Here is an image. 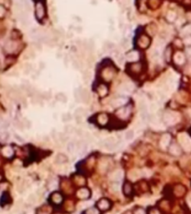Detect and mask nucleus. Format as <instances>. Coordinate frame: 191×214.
<instances>
[{
    "instance_id": "c85d7f7f",
    "label": "nucleus",
    "mask_w": 191,
    "mask_h": 214,
    "mask_svg": "<svg viewBox=\"0 0 191 214\" xmlns=\"http://www.w3.org/2000/svg\"><path fill=\"white\" fill-rule=\"evenodd\" d=\"M28 202H30V203H35L36 201V196H35V195H30L28 196Z\"/></svg>"
},
{
    "instance_id": "2f4dec72",
    "label": "nucleus",
    "mask_w": 191,
    "mask_h": 214,
    "mask_svg": "<svg viewBox=\"0 0 191 214\" xmlns=\"http://www.w3.org/2000/svg\"><path fill=\"white\" fill-rule=\"evenodd\" d=\"M148 214H160V211H157V209H151Z\"/></svg>"
},
{
    "instance_id": "393cba45",
    "label": "nucleus",
    "mask_w": 191,
    "mask_h": 214,
    "mask_svg": "<svg viewBox=\"0 0 191 214\" xmlns=\"http://www.w3.org/2000/svg\"><path fill=\"white\" fill-rule=\"evenodd\" d=\"M86 214H100V211L97 208H90L89 209H87Z\"/></svg>"
},
{
    "instance_id": "72a5a7b5",
    "label": "nucleus",
    "mask_w": 191,
    "mask_h": 214,
    "mask_svg": "<svg viewBox=\"0 0 191 214\" xmlns=\"http://www.w3.org/2000/svg\"><path fill=\"white\" fill-rule=\"evenodd\" d=\"M73 65L76 67V69H79V67H80V65H79V64L77 62V61H74V62H73Z\"/></svg>"
},
{
    "instance_id": "7ed1b4c3",
    "label": "nucleus",
    "mask_w": 191,
    "mask_h": 214,
    "mask_svg": "<svg viewBox=\"0 0 191 214\" xmlns=\"http://www.w3.org/2000/svg\"><path fill=\"white\" fill-rule=\"evenodd\" d=\"M84 116H85V109L84 108L79 107V108L76 109V111H75V117H76V119L78 123L80 122V120H82Z\"/></svg>"
},
{
    "instance_id": "7c9ffc66",
    "label": "nucleus",
    "mask_w": 191,
    "mask_h": 214,
    "mask_svg": "<svg viewBox=\"0 0 191 214\" xmlns=\"http://www.w3.org/2000/svg\"><path fill=\"white\" fill-rule=\"evenodd\" d=\"M133 214H146V212H144V211L143 209L138 208V209H136L135 211H134Z\"/></svg>"
},
{
    "instance_id": "2eb2a0df",
    "label": "nucleus",
    "mask_w": 191,
    "mask_h": 214,
    "mask_svg": "<svg viewBox=\"0 0 191 214\" xmlns=\"http://www.w3.org/2000/svg\"><path fill=\"white\" fill-rule=\"evenodd\" d=\"M131 191H132V187H131V184L130 183H126L124 184L123 186V192L124 194L126 196H130L131 194Z\"/></svg>"
},
{
    "instance_id": "6e6552de",
    "label": "nucleus",
    "mask_w": 191,
    "mask_h": 214,
    "mask_svg": "<svg viewBox=\"0 0 191 214\" xmlns=\"http://www.w3.org/2000/svg\"><path fill=\"white\" fill-rule=\"evenodd\" d=\"M51 200H52V202H54L55 204L58 205L63 201V196H62L60 193H53L51 195Z\"/></svg>"
},
{
    "instance_id": "f704fd0d",
    "label": "nucleus",
    "mask_w": 191,
    "mask_h": 214,
    "mask_svg": "<svg viewBox=\"0 0 191 214\" xmlns=\"http://www.w3.org/2000/svg\"><path fill=\"white\" fill-rule=\"evenodd\" d=\"M185 42H186V45H191V37H188V38H186Z\"/></svg>"
},
{
    "instance_id": "412c9836",
    "label": "nucleus",
    "mask_w": 191,
    "mask_h": 214,
    "mask_svg": "<svg viewBox=\"0 0 191 214\" xmlns=\"http://www.w3.org/2000/svg\"><path fill=\"white\" fill-rule=\"evenodd\" d=\"M82 79L86 84H88L90 82V73L89 72V71H85V72L83 73Z\"/></svg>"
},
{
    "instance_id": "f3484780",
    "label": "nucleus",
    "mask_w": 191,
    "mask_h": 214,
    "mask_svg": "<svg viewBox=\"0 0 191 214\" xmlns=\"http://www.w3.org/2000/svg\"><path fill=\"white\" fill-rule=\"evenodd\" d=\"M170 141H171V137H170L169 134H166V135L162 137V139H161V142H160L161 146H162V147H166L170 142Z\"/></svg>"
},
{
    "instance_id": "6ab92c4d",
    "label": "nucleus",
    "mask_w": 191,
    "mask_h": 214,
    "mask_svg": "<svg viewBox=\"0 0 191 214\" xmlns=\"http://www.w3.org/2000/svg\"><path fill=\"white\" fill-rule=\"evenodd\" d=\"M56 100L59 101V102H61V103H66V101H67V97H66L65 94L63 93V92H60V93H58L56 95Z\"/></svg>"
},
{
    "instance_id": "aec40b11",
    "label": "nucleus",
    "mask_w": 191,
    "mask_h": 214,
    "mask_svg": "<svg viewBox=\"0 0 191 214\" xmlns=\"http://www.w3.org/2000/svg\"><path fill=\"white\" fill-rule=\"evenodd\" d=\"M141 42H140V47H143V48H147V46H148V44H149V38H147V36H143V37H141V40H140Z\"/></svg>"
},
{
    "instance_id": "b1692460",
    "label": "nucleus",
    "mask_w": 191,
    "mask_h": 214,
    "mask_svg": "<svg viewBox=\"0 0 191 214\" xmlns=\"http://www.w3.org/2000/svg\"><path fill=\"white\" fill-rule=\"evenodd\" d=\"M72 119V115L70 113H64V114L62 116V120L64 122H67V121H70Z\"/></svg>"
},
{
    "instance_id": "dca6fc26",
    "label": "nucleus",
    "mask_w": 191,
    "mask_h": 214,
    "mask_svg": "<svg viewBox=\"0 0 191 214\" xmlns=\"http://www.w3.org/2000/svg\"><path fill=\"white\" fill-rule=\"evenodd\" d=\"M66 149H67V151L69 153H74L75 151L77 150V142H68V144H67V146H66Z\"/></svg>"
},
{
    "instance_id": "20e7f679",
    "label": "nucleus",
    "mask_w": 191,
    "mask_h": 214,
    "mask_svg": "<svg viewBox=\"0 0 191 214\" xmlns=\"http://www.w3.org/2000/svg\"><path fill=\"white\" fill-rule=\"evenodd\" d=\"M77 196L79 198L86 199V198H88L90 196V191L87 189V188H81V189H79L77 191Z\"/></svg>"
},
{
    "instance_id": "c756f323",
    "label": "nucleus",
    "mask_w": 191,
    "mask_h": 214,
    "mask_svg": "<svg viewBox=\"0 0 191 214\" xmlns=\"http://www.w3.org/2000/svg\"><path fill=\"white\" fill-rule=\"evenodd\" d=\"M171 49L170 48H168L167 49H166V51H165V54H164V56H165V59L167 60L168 62L170 61V55H171Z\"/></svg>"
},
{
    "instance_id": "4be33fe9",
    "label": "nucleus",
    "mask_w": 191,
    "mask_h": 214,
    "mask_svg": "<svg viewBox=\"0 0 191 214\" xmlns=\"http://www.w3.org/2000/svg\"><path fill=\"white\" fill-rule=\"evenodd\" d=\"M2 153L5 157H10L12 154H13V151L10 147H4L2 150Z\"/></svg>"
},
{
    "instance_id": "c9c22d12",
    "label": "nucleus",
    "mask_w": 191,
    "mask_h": 214,
    "mask_svg": "<svg viewBox=\"0 0 191 214\" xmlns=\"http://www.w3.org/2000/svg\"><path fill=\"white\" fill-rule=\"evenodd\" d=\"M186 52H188L186 53V55H188V57L191 60V49H188V50H186Z\"/></svg>"
},
{
    "instance_id": "0eeeda50",
    "label": "nucleus",
    "mask_w": 191,
    "mask_h": 214,
    "mask_svg": "<svg viewBox=\"0 0 191 214\" xmlns=\"http://www.w3.org/2000/svg\"><path fill=\"white\" fill-rule=\"evenodd\" d=\"M51 208L48 206V205H44V206L40 207L36 211V214H51Z\"/></svg>"
},
{
    "instance_id": "39448f33",
    "label": "nucleus",
    "mask_w": 191,
    "mask_h": 214,
    "mask_svg": "<svg viewBox=\"0 0 191 214\" xmlns=\"http://www.w3.org/2000/svg\"><path fill=\"white\" fill-rule=\"evenodd\" d=\"M44 13H45V11H44L43 5L41 3H37V5H36V18L41 20L43 18Z\"/></svg>"
},
{
    "instance_id": "a878e982",
    "label": "nucleus",
    "mask_w": 191,
    "mask_h": 214,
    "mask_svg": "<svg viewBox=\"0 0 191 214\" xmlns=\"http://www.w3.org/2000/svg\"><path fill=\"white\" fill-rule=\"evenodd\" d=\"M133 137H134V132H133V131H128L125 133V139L128 140V141L131 140Z\"/></svg>"
},
{
    "instance_id": "a211bd4d",
    "label": "nucleus",
    "mask_w": 191,
    "mask_h": 214,
    "mask_svg": "<svg viewBox=\"0 0 191 214\" xmlns=\"http://www.w3.org/2000/svg\"><path fill=\"white\" fill-rule=\"evenodd\" d=\"M122 177V172L120 170H117L113 172L111 176V180H113V181H119L120 179Z\"/></svg>"
},
{
    "instance_id": "473e14b6",
    "label": "nucleus",
    "mask_w": 191,
    "mask_h": 214,
    "mask_svg": "<svg viewBox=\"0 0 191 214\" xmlns=\"http://www.w3.org/2000/svg\"><path fill=\"white\" fill-rule=\"evenodd\" d=\"M7 139H9V133H3L1 135V140L4 142V141H6Z\"/></svg>"
},
{
    "instance_id": "f257e3e1",
    "label": "nucleus",
    "mask_w": 191,
    "mask_h": 214,
    "mask_svg": "<svg viewBox=\"0 0 191 214\" xmlns=\"http://www.w3.org/2000/svg\"><path fill=\"white\" fill-rule=\"evenodd\" d=\"M100 146L103 148L106 149V150H112L117 146V142H116L115 138L109 137V138H106V139L100 142Z\"/></svg>"
},
{
    "instance_id": "ddd939ff",
    "label": "nucleus",
    "mask_w": 191,
    "mask_h": 214,
    "mask_svg": "<svg viewBox=\"0 0 191 214\" xmlns=\"http://www.w3.org/2000/svg\"><path fill=\"white\" fill-rule=\"evenodd\" d=\"M90 101V94L87 90H81V102L83 103H89Z\"/></svg>"
},
{
    "instance_id": "bb28decb",
    "label": "nucleus",
    "mask_w": 191,
    "mask_h": 214,
    "mask_svg": "<svg viewBox=\"0 0 191 214\" xmlns=\"http://www.w3.org/2000/svg\"><path fill=\"white\" fill-rule=\"evenodd\" d=\"M115 48V46L113 43H111V42H105V44L103 45V49H106V50H111Z\"/></svg>"
},
{
    "instance_id": "f03ea898",
    "label": "nucleus",
    "mask_w": 191,
    "mask_h": 214,
    "mask_svg": "<svg viewBox=\"0 0 191 214\" xmlns=\"http://www.w3.org/2000/svg\"><path fill=\"white\" fill-rule=\"evenodd\" d=\"M97 207L99 209H101V211H106V209H108L110 208V202L108 199L106 198H102L98 201L97 203Z\"/></svg>"
},
{
    "instance_id": "f8f14e48",
    "label": "nucleus",
    "mask_w": 191,
    "mask_h": 214,
    "mask_svg": "<svg viewBox=\"0 0 191 214\" xmlns=\"http://www.w3.org/2000/svg\"><path fill=\"white\" fill-rule=\"evenodd\" d=\"M170 153L174 155V156H178V155L181 154V150L179 148V146L175 144H173L171 145V148H170Z\"/></svg>"
},
{
    "instance_id": "9b49d317",
    "label": "nucleus",
    "mask_w": 191,
    "mask_h": 214,
    "mask_svg": "<svg viewBox=\"0 0 191 214\" xmlns=\"http://www.w3.org/2000/svg\"><path fill=\"white\" fill-rule=\"evenodd\" d=\"M66 161H67V157L64 154H58L55 157V163L57 164H64Z\"/></svg>"
},
{
    "instance_id": "1a4fd4ad",
    "label": "nucleus",
    "mask_w": 191,
    "mask_h": 214,
    "mask_svg": "<svg viewBox=\"0 0 191 214\" xmlns=\"http://www.w3.org/2000/svg\"><path fill=\"white\" fill-rule=\"evenodd\" d=\"M77 150L79 152V154H84L87 150V144L85 142H79L77 144Z\"/></svg>"
},
{
    "instance_id": "cd10ccee",
    "label": "nucleus",
    "mask_w": 191,
    "mask_h": 214,
    "mask_svg": "<svg viewBox=\"0 0 191 214\" xmlns=\"http://www.w3.org/2000/svg\"><path fill=\"white\" fill-rule=\"evenodd\" d=\"M174 19H175V14H174V12H169L167 15V20L170 21V22H173Z\"/></svg>"
},
{
    "instance_id": "423d86ee",
    "label": "nucleus",
    "mask_w": 191,
    "mask_h": 214,
    "mask_svg": "<svg viewBox=\"0 0 191 214\" xmlns=\"http://www.w3.org/2000/svg\"><path fill=\"white\" fill-rule=\"evenodd\" d=\"M16 48H17V44H16L15 42H12V41L7 42V44L5 45V47H4L5 50L8 52H13L16 49Z\"/></svg>"
},
{
    "instance_id": "5701e85b",
    "label": "nucleus",
    "mask_w": 191,
    "mask_h": 214,
    "mask_svg": "<svg viewBox=\"0 0 191 214\" xmlns=\"http://www.w3.org/2000/svg\"><path fill=\"white\" fill-rule=\"evenodd\" d=\"M74 96H75V98H76L77 102H81V90L80 89L75 90Z\"/></svg>"
},
{
    "instance_id": "9d476101",
    "label": "nucleus",
    "mask_w": 191,
    "mask_h": 214,
    "mask_svg": "<svg viewBox=\"0 0 191 214\" xmlns=\"http://www.w3.org/2000/svg\"><path fill=\"white\" fill-rule=\"evenodd\" d=\"M118 116L121 118H126L130 115V109L129 108H121L120 110L117 113Z\"/></svg>"
},
{
    "instance_id": "4468645a",
    "label": "nucleus",
    "mask_w": 191,
    "mask_h": 214,
    "mask_svg": "<svg viewBox=\"0 0 191 214\" xmlns=\"http://www.w3.org/2000/svg\"><path fill=\"white\" fill-rule=\"evenodd\" d=\"M98 123L100 125H105L108 121V116L105 114H100L98 116Z\"/></svg>"
}]
</instances>
